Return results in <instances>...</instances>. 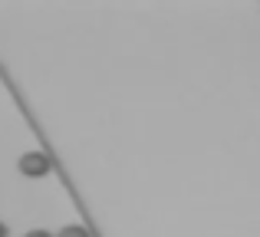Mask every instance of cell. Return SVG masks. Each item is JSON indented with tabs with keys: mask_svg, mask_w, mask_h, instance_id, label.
I'll use <instances>...</instances> for the list:
<instances>
[{
	"mask_svg": "<svg viewBox=\"0 0 260 237\" xmlns=\"http://www.w3.org/2000/svg\"><path fill=\"white\" fill-rule=\"evenodd\" d=\"M50 168L53 158L46 152H26L20 158V175H26V178H43V175H50Z\"/></svg>",
	"mask_w": 260,
	"mask_h": 237,
	"instance_id": "1",
	"label": "cell"
},
{
	"mask_svg": "<svg viewBox=\"0 0 260 237\" xmlns=\"http://www.w3.org/2000/svg\"><path fill=\"white\" fill-rule=\"evenodd\" d=\"M56 237H89V231H86L83 224H66V227H63V231H59Z\"/></svg>",
	"mask_w": 260,
	"mask_h": 237,
	"instance_id": "2",
	"label": "cell"
},
{
	"mask_svg": "<svg viewBox=\"0 0 260 237\" xmlns=\"http://www.w3.org/2000/svg\"><path fill=\"white\" fill-rule=\"evenodd\" d=\"M23 237H53V234H50V231H26Z\"/></svg>",
	"mask_w": 260,
	"mask_h": 237,
	"instance_id": "3",
	"label": "cell"
},
{
	"mask_svg": "<svg viewBox=\"0 0 260 237\" xmlns=\"http://www.w3.org/2000/svg\"><path fill=\"white\" fill-rule=\"evenodd\" d=\"M0 237H7V224H4V221H0Z\"/></svg>",
	"mask_w": 260,
	"mask_h": 237,
	"instance_id": "4",
	"label": "cell"
}]
</instances>
